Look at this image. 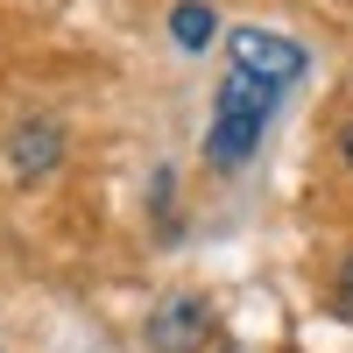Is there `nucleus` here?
<instances>
[{
  "instance_id": "obj_1",
  "label": "nucleus",
  "mask_w": 353,
  "mask_h": 353,
  "mask_svg": "<svg viewBox=\"0 0 353 353\" xmlns=\"http://www.w3.org/2000/svg\"><path fill=\"white\" fill-rule=\"evenodd\" d=\"M276 106H283V92L269 78L226 71L219 99H212V121H205V163L212 170H248L254 149H261V134H269V121H276Z\"/></svg>"
},
{
  "instance_id": "obj_2",
  "label": "nucleus",
  "mask_w": 353,
  "mask_h": 353,
  "mask_svg": "<svg viewBox=\"0 0 353 353\" xmlns=\"http://www.w3.org/2000/svg\"><path fill=\"white\" fill-rule=\"evenodd\" d=\"M226 57H233V71L269 78L276 92H290V85L311 71V57L290 43V36H276V28H233V36H226Z\"/></svg>"
},
{
  "instance_id": "obj_3",
  "label": "nucleus",
  "mask_w": 353,
  "mask_h": 353,
  "mask_svg": "<svg viewBox=\"0 0 353 353\" xmlns=\"http://www.w3.org/2000/svg\"><path fill=\"white\" fill-rule=\"evenodd\" d=\"M212 332H219L212 304L184 290V297H163V304H156V318H149V353H205Z\"/></svg>"
},
{
  "instance_id": "obj_4",
  "label": "nucleus",
  "mask_w": 353,
  "mask_h": 353,
  "mask_svg": "<svg viewBox=\"0 0 353 353\" xmlns=\"http://www.w3.org/2000/svg\"><path fill=\"white\" fill-rule=\"evenodd\" d=\"M57 163H64V128H57V121H21V128L8 134V170L21 176V184L50 176Z\"/></svg>"
},
{
  "instance_id": "obj_5",
  "label": "nucleus",
  "mask_w": 353,
  "mask_h": 353,
  "mask_svg": "<svg viewBox=\"0 0 353 353\" xmlns=\"http://www.w3.org/2000/svg\"><path fill=\"white\" fill-rule=\"evenodd\" d=\"M170 36H176V50H212V36H219V14L205 8V0H176L170 8Z\"/></svg>"
},
{
  "instance_id": "obj_6",
  "label": "nucleus",
  "mask_w": 353,
  "mask_h": 353,
  "mask_svg": "<svg viewBox=\"0 0 353 353\" xmlns=\"http://www.w3.org/2000/svg\"><path fill=\"white\" fill-rule=\"evenodd\" d=\"M332 311H339L346 325H353V248H346V261L332 269Z\"/></svg>"
},
{
  "instance_id": "obj_7",
  "label": "nucleus",
  "mask_w": 353,
  "mask_h": 353,
  "mask_svg": "<svg viewBox=\"0 0 353 353\" xmlns=\"http://www.w3.org/2000/svg\"><path fill=\"white\" fill-rule=\"evenodd\" d=\"M339 163H346V170H353V121H346V128H339Z\"/></svg>"
}]
</instances>
